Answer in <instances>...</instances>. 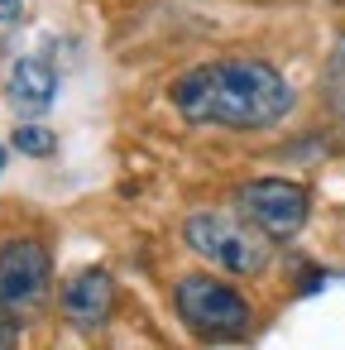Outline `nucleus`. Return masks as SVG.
<instances>
[{
	"label": "nucleus",
	"mask_w": 345,
	"mask_h": 350,
	"mask_svg": "<svg viewBox=\"0 0 345 350\" xmlns=\"http://www.w3.org/2000/svg\"><path fill=\"white\" fill-rule=\"evenodd\" d=\"M173 106L187 125L206 130H268L292 111L288 77L264 58H221L173 82Z\"/></svg>",
	"instance_id": "1"
},
{
	"label": "nucleus",
	"mask_w": 345,
	"mask_h": 350,
	"mask_svg": "<svg viewBox=\"0 0 345 350\" xmlns=\"http://www.w3.org/2000/svg\"><path fill=\"white\" fill-rule=\"evenodd\" d=\"M182 240L197 259L216 264L230 278H254L268 269V235L259 226H249L245 216H225V211H197L182 226Z\"/></svg>",
	"instance_id": "2"
},
{
	"label": "nucleus",
	"mask_w": 345,
	"mask_h": 350,
	"mask_svg": "<svg viewBox=\"0 0 345 350\" xmlns=\"http://www.w3.org/2000/svg\"><path fill=\"white\" fill-rule=\"evenodd\" d=\"M173 307L202 340H240L249 336V321H254L249 302L216 273H187L173 288Z\"/></svg>",
	"instance_id": "3"
},
{
	"label": "nucleus",
	"mask_w": 345,
	"mask_h": 350,
	"mask_svg": "<svg viewBox=\"0 0 345 350\" xmlns=\"http://www.w3.org/2000/svg\"><path fill=\"white\" fill-rule=\"evenodd\" d=\"M49 288H53V254L44 240L20 235L0 245V321L25 326V317L44 307Z\"/></svg>",
	"instance_id": "4"
},
{
	"label": "nucleus",
	"mask_w": 345,
	"mask_h": 350,
	"mask_svg": "<svg viewBox=\"0 0 345 350\" xmlns=\"http://www.w3.org/2000/svg\"><path fill=\"white\" fill-rule=\"evenodd\" d=\"M235 211L249 226H259L268 240H292L307 226L312 197H307V187H297L288 178H254L235 192Z\"/></svg>",
	"instance_id": "5"
},
{
	"label": "nucleus",
	"mask_w": 345,
	"mask_h": 350,
	"mask_svg": "<svg viewBox=\"0 0 345 350\" xmlns=\"http://www.w3.org/2000/svg\"><path fill=\"white\" fill-rule=\"evenodd\" d=\"M111 307H115V278H111L106 269H82V273L68 278V288H63V317H68L77 331L106 326Z\"/></svg>",
	"instance_id": "6"
},
{
	"label": "nucleus",
	"mask_w": 345,
	"mask_h": 350,
	"mask_svg": "<svg viewBox=\"0 0 345 350\" xmlns=\"http://www.w3.org/2000/svg\"><path fill=\"white\" fill-rule=\"evenodd\" d=\"M5 96H10V106L25 111V116L49 111V106L58 101V72H53V63H49V58H20V63L10 68Z\"/></svg>",
	"instance_id": "7"
},
{
	"label": "nucleus",
	"mask_w": 345,
	"mask_h": 350,
	"mask_svg": "<svg viewBox=\"0 0 345 350\" xmlns=\"http://www.w3.org/2000/svg\"><path fill=\"white\" fill-rule=\"evenodd\" d=\"M321 96H326V106L345 120V34L335 39V49H331V58H326V72H321Z\"/></svg>",
	"instance_id": "8"
},
{
	"label": "nucleus",
	"mask_w": 345,
	"mask_h": 350,
	"mask_svg": "<svg viewBox=\"0 0 345 350\" xmlns=\"http://www.w3.org/2000/svg\"><path fill=\"white\" fill-rule=\"evenodd\" d=\"M15 149H20V154H34V159H49V154L58 149V139H53V130H44V125H20V130H15Z\"/></svg>",
	"instance_id": "9"
},
{
	"label": "nucleus",
	"mask_w": 345,
	"mask_h": 350,
	"mask_svg": "<svg viewBox=\"0 0 345 350\" xmlns=\"http://www.w3.org/2000/svg\"><path fill=\"white\" fill-rule=\"evenodd\" d=\"M25 15V0H0V25H15Z\"/></svg>",
	"instance_id": "10"
},
{
	"label": "nucleus",
	"mask_w": 345,
	"mask_h": 350,
	"mask_svg": "<svg viewBox=\"0 0 345 350\" xmlns=\"http://www.w3.org/2000/svg\"><path fill=\"white\" fill-rule=\"evenodd\" d=\"M0 168H5V149H0Z\"/></svg>",
	"instance_id": "11"
}]
</instances>
